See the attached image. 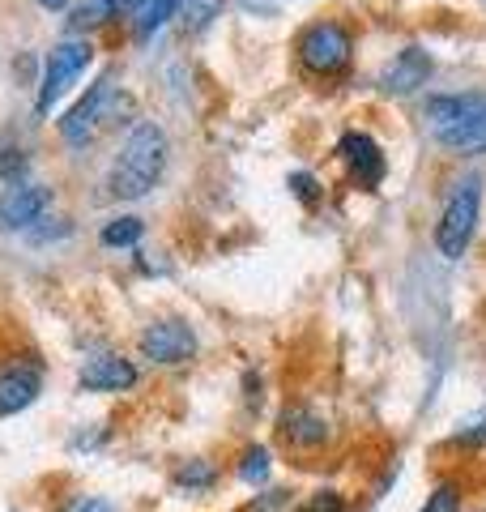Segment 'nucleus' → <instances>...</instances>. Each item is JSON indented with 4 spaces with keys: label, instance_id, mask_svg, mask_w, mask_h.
<instances>
[{
    "label": "nucleus",
    "instance_id": "obj_3",
    "mask_svg": "<svg viewBox=\"0 0 486 512\" xmlns=\"http://www.w3.org/2000/svg\"><path fill=\"white\" fill-rule=\"evenodd\" d=\"M478 218H482V180L469 175V180L452 184L444 210H440V222H435V248H440L444 261H461L469 252Z\"/></svg>",
    "mask_w": 486,
    "mask_h": 512
},
{
    "label": "nucleus",
    "instance_id": "obj_14",
    "mask_svg": "<svg viewBox=\"0 0 486 512\" xmlns=\"http://www.w3.org/2000/svg\"><path fill=\"white\" fill-rule=\"evenodd\" d=\"M120 18H124V0H73L69 5V35L90 39Z\"/></svg>",
    "mask_w": 486,
    "mask_h": 512
},
{
    "label": "nucleus",
    "instance_id": "obj_1",
    "mask_svg": "<svg viewBox=\"0 0 486 512\" xmlns=\"http://www.w3.org/2000/svg\"><path fill=\"white\" fill-rule=\"evenodd\" d=\"M171 163V141L167 128L158 120H137L133 133L124 137V146L116 154V163L107 171V192L116 201H141L158 188L162 171Z\"/></svg>",
    "mask_w": 486,
    "mask_h": 512
},
{
    "label": "nucleus",
    "instance_id": "obj_22",
    "mask_svg": "<svg viewBox=\"0 0 486 512\" xmlns=\"http://www.w3.org/2000/svg\"><path fill=\"white\" fill-rule=\"evenodd\" d=\"M418 512H461V487L457 483H440L427 495V504Z\"/></svg>",
    "mask_w": 486,
    "mask_h": 512
},
{
    "label": "nucleus",
    "instance_id": "obj_10",
    "mask_svg": "<svg viewBox=\"0 0 486 512\" xmlns=\"http://www.w3.org/2000/svg\"><path fill=\"white\" fill-rule=\"evenodd\" d=\"M431 69H435L431 52H423V47H401V52L380 69L376 86H380L384 94H393V99H405V94H418V90L427 86Z\"/></svg>",
    "mask_w": 486,
    "mask_h": 512
},
{
    "label": "nucleus",
    "instance_id": "obj_18",
    "mask_svg": "<svg viewBox=\"0 0 486 512\" xmlns=\"http://www.w3.org/2000/svg\"><path fill=\"white\" fill-rule=\"evenodd\" d=\"M235 474H239L248 487H265V483H269V474H273L269 448H265V444H248V448L239 453V461H235Z\"/></svg>",
    "mask_w": 486,
    "mask_h": 512
},
{
    "label": "nucleus",
    "instance_id": "obj_9",
    "mask_svg": "<svg viewBox=\"0 0 486 512\" xmlns=\"http://www.w3.org/2000/svg\"><path fill=\"white\" fill-rule=\"evenodd\" d=\"M278 436L286 440V448H295V453H320V448L333 440V427H329V419H324L316 406L295 402V406L282 410Z\"/></svg>",
    "mask_w": 486,
    "mask_h": 512
},
{
    "label": "nucleus",
    "instance_id": "obj_4",
    "mask_svg": "<svg viewBox=\"0 0 486 512\" xmlns=\"http://www.w3.org/2000/svg\"><path fill=\"white\" fill-rule=\"evenodd\" d=\"M94 60V43L90 39H64L52 47V56L43 60V77H39V94H35V111L39 116H52V107L69 94L81 77H86Z\"/></svg>",
    "mask_w": 486,
    "mask_h": 512
},
{
    "label": "nucleus",
    "instance_id": "obj_27",
    "mask_svg": "<svg viewBox=\"0 0 486 512\" xmlns=\"http://www.w3.org/2000/svg\"><path fill=\"white\" fill-rule=\"evenodd\" d=\"M35 5H39V9H47V13H60V9H69L73 0H35Z\"/></svg>",
    "mask_w": 486,
    "mask_h": 512
},
{
    "label": "nucleus",
    "instance_id": "obj_8",
    "mask_svg": "<svg viewBox=\"0 0 486 512\" xmlns=\"http://www.w3.org/2000/svg\"><path fill=\"white\" fill-rule=\"evenodd\" d=\"M333 154L346 163L350 171V180L359 184V188H380L384 184V175H388V158L380 150V141L371 137V133H359V128H350V133H342V141L333 146Z\"/></svg>",
    "mask_w": 486,
    "mask_h": 512
},
{
    "label": "nucleus",
    "instance_id": "obj_19",
    "mask_svg": "<svg viewBox=\"0 0 486 512\" xmlns=\"http://www.w3.org/2000/svg\"><path fill=\"white\" fill-rule=\"evenodd\" d=\"M141 235H145V222H141L137 214H120V218L103 222L99 244H103V248H137Z\"/></svg>",
    "mask_w": 486,
    "mask_h": 512
},
{
    "label": "nucleus",
    "instance_id": "obj_13",
    "mask_svg": "<svg viewBox=\"0 0 486 512\" xmlns=\"http://www.w3.org/2000/svg\"><path fill=\"white\" fill-rule=\"evenodd\" d=\"M423 116L431 128L461 124V120H486V90H465V94H431Z\"/></svg>",
    "mask_w": 486,
    "mask_h": 512
},
{
    "label": "nucleus",
    "instance_id": "obj_15",
    "mask_svg": "<svg viewBox=\"0 0 486 512\" xmlns=\"http://www.w3.org/2000/svg\"><path fill=\"white\" fill-rule=\"evenodd\" d=\"M175 9H180V0H124V18H128V30H133V39H154L162 26L175 18Z\"/></svg>",
    "mask_w": 486,
    "mask_h": 512
},
{
    "label": "nucleus",
    "instance_id": "obj_6",
    "mask_svg": "<svg viewBox=\"0 0 486 512\" xmlns=\"http://www.w3.org/2000/svg\"><path fill=\"white\" fill-rule=\"evenodd\" d=\"M141 359H150L158 367H184L188 359H197V329L180 316H162L150 320L137 338Z\"/></svg>",
    "mask_w": 486,
    "mask_h": 512
},
{
    "label": "nucleus",
    "instance_id": "obj_23",
    "mask_svg": "<svg viewBox=\"0 0 486 512\" xmlns=\"http://www.w3.org/2000/svg\"><path fill=\"white\" fill-rule=\"evenodd\" d=\"M22 175H26V154L22 150H0V180L18 184Z\"/></svg>",
    "mask_w": 486,
    "mask_h": 512
},
{
    "label": "nucleus",
    "instance_id": "obj_26",
    "mask_svg": "<svg viewBox=\"0 0 486 512\" xmlns=\"http://www.w3.org/2000/svg\"><path fill=\"white\" fill-rule=\"evenodd\" d=\"M64 512H120V508L111 504L107 495H73V500L64 504Z\"/></svg>",
    "mask_w": 486,
    "mask_h": 512
},
{
    "label": "nucleus",
    "instance_id": "obj_12",
    "mask_svg": "<svg viewBox=\"0 0 486 512\" xmlns=\"http://www.w3.org/2000/svg\"><path fill=\"white\" fill-rule=\"evenodd\" d=\"M77 384L86 393H128V389L141 384V367L133 359H124V355H99V359H90L86 367H81Z\"/></svg>",
    "mask_w": 486,
    "mask_h": 512
},
{
    "label": "nucleus",
    "instance_id": "obj_25",
    "mask_svg": "<svg viewBox=\"0 0 486 512\" xmlns=\"http://www.w3.org/2000/svg\"><path fill=\"white\" fill-rule=\"evenodd\" d=\"M452 440H457L461 448H482V444H486V414H478V419H469V423H465Z\"/></svg>",
    "mask_w": 486,
    "mask_h": 512
},
{
    "label": "nucleus",
    "instance_id": "obj_21",
    "mask_svg": "<svg viewBox=\"0 0 486 512\" xmlns=\"http://www.w3.org/2000/svg\"><path fill=\"white\" fill-rule=\"evenodd\" d=\"M286 188H290V197H295L299 205H307V210H316V205L324 201V188H320V180L312 171H290Z\"/></svg>",
    "mask_w": 486,
    "mask_h": 512
},
{
    "label": "nucleus",
    "instance_id": "obj_20",
    "mask_svg": "<svg viewBox=\"0 0 486 512\" xmlns=\"http://www.w3.org/2000/svg\"><path fill=\"white\" fill-rule=\"evenodd\" d=\"M222 9H226V0H180V9H175V18H180L184 30H209L218 18H222Z\"/></svg>",
    "mask_w": 486,
    "mask_h": 512
},
{
    "label": "nucleus",
    "instance_id": "obj_17",
    "mask_svg": "<svg viewBox=\"0 0 486 512\" xmlns=\"http://www.w3.org/2000/svg\"><path fill=\"white\" fill-rule=\"evenodd\" d=\"M218 466L214 461H205V457H192V461H180L175 466V474H171V483L180 487V491H188V495H205V491H214L218 487Z\"/></svg>",
    "mask_w": 486,
    "mask_h": 512
},
{
    "label": "nucleus",
    "instance_id": "obj_24",
    "mask_svg": "<svg viewBox=\"0 0 486 512\" xmlns=\"http://www.w3.org/2000/svg\"><path fill=\"white\" fill-rule=\"evenodd\" d=\"M299 512H346V500H342V491H316V495H307V504Z\"/></svg>",
    "mask_w": 486,
    "mask_h": 512
},
{
    "label": "nucleus",
    "instance_id": "obj_2",
    "mask_svg": "<svg viewBox=\"0 0 486 512\" xmlns=\"http://www.w3.org/2000/svg\"><path fill=\"white\" fill-rule=\"evenodd\" d=\"M295 60L316 82H337L354 64V30L342 18H316L295 35Z\"/></svg>",
    "mask_w": 486,
    "mask_h": 512
},
{
    "label": "nucleus",
    "instance_id": "obj_5",
    "mask_svg": "<svg viewBox=\"0 0 486 512\" xmlns=\"http://www.w3.org/2000/svg\"><path fill=\"white\" fill-rule=\"evenodd\" d=\"M111 120H116V73H103L99 82L86 90V99H77L69 111H64L60 141L81 150V146H90Z\"/></svg>",
    "mask_w": 486,
    "mask_h": 512
},
{
    "label": "nucleus",
    "instance_id": "obj_7",
    "mask_svg": "<svg viewBox=\"0 0 486 512\" xmlns=\"http://www.w3.org/2000/svg\"><path fill=\"white\" fill-rule=\"evenodd\" d=\"M39 393H43V359L39 355L0 359V419H9V414H22L26 406H35Z\"/></svg>",
    "mask_w": 486,
    "mask_h": 512
},
{
    "label": "nucleus",
    "instance_id": "obj_16",
    "mask_svg": "<svg viewBox=\"0 0 486 512\" xmlns=\"http://www.w3.org/2000/svg\"><path fill=\"white\" fill-rule=\"evenodd\" d=\"M435 141L452 154H486V120H461V124H444V128H431Z\"/></svg>",
    "mask_w": 486,
    "mask_h": 512
},
{
    "label": "nucleus",
    "instance_id": "obj_11",
    "mask_svg": "<svg viewBox=\"0 0 486 512\" xmlns=\"http://www.w3.org/2000/svg\"><path fill=\"white\" fill-rule=\"evenodd\" d=\"M52 210V188L43 184H13L0 197V231H26Z\"/></svg>",
    "mask_w": 486,
    "mask_h": 512
}]
</instances>
